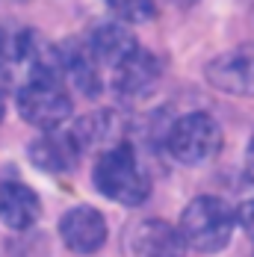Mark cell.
<instances>
[{
    "instance_id": "obj_1",
    "label": "cell",
    "mask_w": 254,
    "mask_h": 257,
    "mask_svg": "<svg viewBox=\"0 0 254 257\" xmlns=\"http://www.w3.org/2000/svg\"><path fill=\"white\" fill-rule=\"evenodd\" d=\"M92 180L103 198L124 207H142L151 195V178L127 142L98 157Z\"/></svg>"
},
{
    "instance_id": "obj_2",
    "label": "cell",
    "mask_w": 254,
    "mask_h": 257,
    "mask_svg": "<svg viewBox=\"0 0 254 257\" xmlns=\"http://www.w3.org/2000/svg\"><path fill=\"white\" fill-rule=\"evenodd\" d=\"M180 233L189 248L201 254H219L230 245V236L236 228V213L228 201L216 195H198L180 213Z\"/></svg>"
},
{
    "instance_id": "obj_3",
    "label": "cell",
    "mask_w": 254,
    "mask_h": 257,
    "mask_svg": "<svg viewBox=\"0 0 254 257\" xmlns=\"http://www.w3.org/2000/svg\"><path fill=\"white\" fill-rule=\"evenodd\" d=\"M222 127L210 112H186L166 130V151L180 166H204L222 151Z\"/></svg>"
},
{
    "instance_id": "obj_4",
    "label": "cell",
    "mask_w": 254,
    "mask_h": 257,
    "mask_svg": "<svg viewBox=\"0 0 254 257\" xmlns=\"http://www.w3.org/2000/svg\"><path fill=\"white\" fill-rule=\"evenodd\" d=\"M18 112L27 124L51 133L71 115V95L59 74H30L18 89Z\"/></svg>"
},
{
    "instance_id": "obj_5",
    "label": "cell",
    "mask_w": 254,
    "mask_h": 257,
    "mask_svg": "<svg viewBox=\"0 0 254 257\" xmlns=\"http://www.w3.org/2000/svg\"><path fill=\"white\" fill-rule=\"evenodd\" d=\"M204 80L233 98H254V45H239L213 56L204 65Z\"/></svg>"
},
{
    "instance_id": "obj_6",
    "label": "cell",
    "mask_w": 254,
    "mask_h": 257,
    "mask_svg": "<svg viewBox=\"0 0 254 257\" xmlns=\"http://www.w3.org/2000/svg\"><path fill=\"white\" fill-rule=\"evenodd\" d=\"M186 248L180 228L166 219H139L124 233L127 257H186Z\"/></svg>"
},
{
    "instance_id": "obj_7",
    "label": "cell",
    "mask_w": 254,
    "mask_h": 257,
    "mask_svg": "<svg viewBox=\"0 0 254 257\" xmlns=\"http://www.w3.org/2000/svg\"><path fill=\"white\" fill-rule=\"evenodd\" d=\"M59 239L71 254L89 257L98 254L106 242V219L101 210L89 204H77L59 219Z\"/></svg>"
},
{
    "instance_id": "obj_8",
    "label": "cell",
    "mask_w": 254,
    "mask_h": 257,
    "mask_svg": "<svg viewBox=\"0 0 254 257\" xmlns=\"http://www.w3.org/2000/svg\"><path fill=\"white\" fill-rule=\"evenodd\" d=\"M71 139L77 142L80 154L83 151H112L118 145H124L127 136V121L115 112V109H95L86 112L74 121V127H68Z\"/></svg>"
},
{
    "instance_id": "obj_9",
    "label": "cell",
    "mask_w": 254,
    "mask_h": 257,
    "mask_svg": "<svg viewBox=\"0 0 254 257\" xmlns=\"http://www.w3.org/2000/svg\"><path fill=\"white\" fill-rule=\"evenodd\" d=\"M160 74H163L160 56L139 48V51L130 53L124 62L112 71V92L121 101H139V98L151 95L154 89H157Z\"/></svg>"
},
{
    "instance_id": "obj_10",
    "label": "cell",
    "mask_w": 254,
    "mask_h": 257,
    "mask_svg": "<svg viewBox=\"0 0 254 257\" xmlns=\"http://www.w3.org/2000/svg\"><path fill=\"white\" fill-rule=\"evenodd\" d=\"M56 48H59L62 77L71 80L83 95L95 98L103 89V80H101V62L95 59L89 42H86V39H65V42H59Z\"/></svg>"
},
{
    "instance_id": "obj_11",
    "label": "cell",
    "mask_w": 254,
    "mask_h": 257,
    "mask_svg": "<svg viewBox=\"0 0 254 257\" xmlns=\"http://www.w3.org/2000/svg\"><path fill=\"white\" fill-rule=\"evenodd\" d=\"M27 157L45 175H65L80 163V148H77V142L71 139L68 130L65 133L51 130V133H42L39 139L30 142Z\"/></svg>"
},
{
    "instance_id": "obj_12",
    "label": "cell",
    "mask_w": 254,
    "mask_h": 257,
    "mask_svg": "<svg viewBox=\"0 0 254 257\" xmlns=\"http://www.w3.org/2000/svg\"><path fill=\"white\" fill-rule=\"evenodd\" d=\"M39 219H42V201L27 183L18 180L0 183V222L9 231L27 233L30 228H36Z\"/></svg>"
},
{
    "instance_id": "obj_13",
    "label": "cell",
    "mask_w": 254,
    "mask_h": 257,
    "mask_svg": "<svg viewBox=\"0 0 254 257\" xmlns=\"http://www.w3.org/2000/svg\"><path fill=\"white\" fill-rule=\"evenodd\" d=\"M86 42H89V48L95 53V59L101 62L103 68H109V71H115L130 53L139 51L136 36L121 21H103V24L92 27V33L86 36Z\"/></svg>"
},
{
    "instance_id": "obj_14",
    "label": "cell",
    "mask_w": 254,
    "mask_h": 257,
    "mask_svg": "<svg viewBox=\"0 0 254 257\" xmlns=\"http://www.w3.org/2000/svg\"><path fill=\"white\" fill-rule=\"evenodd\" d=\"M30 42H33V30H12V27H0V77H12L18 71V65L30 68Z\"/></svg>"
},
{
    "instance_id": "obj_15",
    "label": "cell",
    "mask_w": 254,
    "mask_h": 257,
    "mask_svg": "<svg viewBox=\"0 0 254 257\" xmlns=\"http://www.w3.org/2000/svg\"><path fill=\"white\" fill-rule=\"evenodd\" d=\"M121 24H145L157 18V0H106Z\"/></svg>"
},
{
    "instance_id": "obj_16",
    "label": "cell",
    "mask_w": 254,
    "mask_h": 257,
    "mask_svg": "<svg viewBox=\"0 0 254 257\" xmlns=\"http://www.w3.org/2000/svg\"><path fill=\"white\" fill-rule=\"evenodd\" d=\"M236 225L254 239V201H245V204L236 210Z\"/></svg>"
},
{
    "instance_id": "obj_17",
    "label": "cell",
    "mask_w": 254,
    "mask_h": 257,
    "mask_svg": "<svg viewBox=\"0 0 254 257\" xmlns=\"http://www.w3.org/2000/svg\"><path fill=\"white\" fill-rule=\"evenodd\" d=\"M245 172L254 180V133H251V139H248V148H245Z\"/></svg>"
},
{
    "instance_id": "obj_18",
    "label": "cell",
    "mask_w": 254,
    "mask_h": 257,
    "mask_svg": "<svg viewBox=\"0 0 254 257\" xmlns=\"http://www.w3.org/2000/svg\"><path fill=\"white\" fill-rule=\"evenodd\" d=\"M3 115H6V103H3V95H0V121H3Z\"/></svg>"
}]
</instances>
